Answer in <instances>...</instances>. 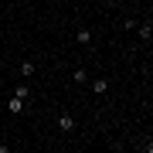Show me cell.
<instances>
[{
	"label": "cell",
	"instance_id": "cell-1",
	"mask_svg": "<svg viewBox=\"0 0 153 153\" xmlns=\"http://www.w3.org/2000/svg\"><path fill=\"white\" fill-rule=\"evenodd\" d=\"M58 129H61V133H71V129H75V119H71L68 112H61V116H58Z\"/></svg>",
	"mask_w": 153,
	"mask_h": 153
},
{
	"label": "cell",
	"instance_id": "cell-2",
	"mask_svg": "<svg viewBox=\"0 0 153 153\" xmlns=\"http://www.w3.org/2000/svg\"><path fill=\"white\" fill-rule=\"evenodd\" d=\"M24 105H27V102H21V99H14V95H10L7 109H10V116H21V112H24Z\"/></svg>",
	"mask_w": 153,
	"mask_h": 153
},
{
	"label": "cell",
	"instance_id": "cell-3",
	"mask_svg": "<svg viewBox=\"0 0 153 153\" xmlns=\"http://www.w3.org/2000/svg\"><path fill=\"white\" fill-rule=\"evenodd\" d=\"M75 41L78 44H92V31H88V27H78L75 31Z\"/></svg>",
	"mask_w": 153,
	"mask_h": 153
},
{
	"label": "cell",
	"instance_id": "cell-4",
	"mask_svg": "<svg viewBox=\"0 0 153 153\" xmlns=\"http://www.w3.org/2000/svg\"><path fill=\"white\" fill-rule=\"evenodd\" d=\"M92 92L95 95H105V92H109V82H105V78H95V82H92Z\"/></svg>",
	"mask_w": 153,
	"mask_h": 153
},
{
	"label": "cell",
	"instance_id": "cell-5",
	"mask_svg": "<svg viewBox=\"0 0 153 153\" xmlns=\"http://www.w3.org/2000/svg\"><path fill=\"white\" fill-rule=\"evenodd\" d=\"M10 95H14V99H21V102H27V99H31V88H27V85H17Z\"/></svg>",
	"mask_w": 153,
	"mask_h": 153
},
{
	"label": "cell",
	"instance_id": "cell-6",
	"mask_svg": "<svg viewBox=\"0 0 153 153\" xmlns=\"http://www.w3.org/2000/svg\"><path fill=\"white\" fill-rule=\"evenodd\" d=\"M71 82H75V85L88 82V71H85V68H75V71H71Z\"/></svg>",
	"mask_w": 153,
	"mask_h": 153
},
{
	"label": "cell",
	"instance_id": "cell-7",
	"mask_svg": "<svg viewBox=\"0 0 153 153\" xmlns=\"http://www.w3.org/2000/svg\"><path fill=\"white\" fill-rule=\"evenodd\" d=\"M21 75H24V78L34 75V61H21Z\"/></svg>",
	"mask_w": 153,
	"mask_h": 153
},
{
	"label": "cell",
	"instance_id": "cell-8",
	"mask_svg": "<svg viewBox=\"0 0 153 153\" xmlns=\"http://www.w3.org/2000/svg\"><path fill=\"white\" fill-rule=\"evenodd\" d=\"M150 34H153V24H150V21H146V24H140V38H143V41H150Z\"/></svg>",
	"mask_w": 153,
	"mask_h": 153
},
{
	"label": "cell",
	"instance_id": "cell-9",
	"mask_svg": "<svg viewBox=\"0 0 153 153\" xmlns=\"http://www.w3.org/2000/svg\"><path fill=\"white\" fill-rule=\"evenodd\" d=\"M143 153H153V140H143Z\"/></svg>",
	"mask_w": 153,
	"mask_h": 153
},
{
	"label": "cell",
	"instance_id": "cell-10",
	"mask_svg": "<svg viewBox=\"0 0 153 153\" xmlns=\"http://www.w3.org/2000/svg\"><path fill=\"white\" fill-rule=\"evenodd\" d=\"M0 153H10V146H0Z\"/></svg>",
	"mask_w": 153,
	"mask_h": 153
}]
</instances>
